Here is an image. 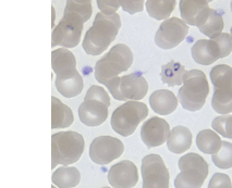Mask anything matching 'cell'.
<instances>
[{
  "mask_svg": "<svg viewBox=\"0 0 232 188\" xmlns=\"http://www.w3.org/2000/svg\"><path fill=\"white\" fill-rule=\"evenodd\" d=\"M120 27L121 20L118 13L113 15H107L103 12L97 13L82 42L85 52L91 56H98L106 51L117 37Z\"/></svg>",
  "mask_w": 232,
  "mask_h": 188,
  "instance_id": "1",
  "label": "cell"
},
{
  "mask_svg": "<svg viewBox=\"0 0 232 188\" xmlns=\"http://www.w3.org/2000/svg\"><path fill=\"white\" fill-rule=\"evenodd\" d=\"M85 141L76 132H60L51 136V169L57 165L68 166L80 160L84 152Z\"/></svg>",
  "mask_w": 232,
  "mask_h": 188,
  "instance_id": "2",
  "label": "cell"
},
{
  "mask_svg": "<svg viewBox=\"0 0 232 188\" xmlns=\"http://www.w3.org/2000/svg\"><path fill=\"white\" fill-rule=\"evenodd\" d=\"M209 93V85L205 73L201 70L186 71L178 99L183 109L195 112L204 107Z\"/></svg>",
  "mask_w": 232,
  "mask_h": 188,
  "instance_id": "3",
  "label": "cell"
},
{
  "mask_svg": "<svg viewBox=\"0 0 232 188\" xmlns=\"http://www.w3.org/2000/svg\"><path fill=\"white\" fill-rule=\"evenodd\" d=\"M133 63V53L126 45L113 46L95 65V78L98 83L106 85L110 79L129 70Z\"/></svg>",
  "mask_w": 232,
  "mask_h": 188,
  "instance_id": "4",
  "label": "cell"
},
{
  "mask_svg": "<svg viewBox=\"0 0 232 188\" xmlns=\"http://www.w3.org/2000/svg\"><path fill=\"white\" fill-rule=\"evenodd\" d=\"M109 107L110 98L107 91L101 86L93 85L78 107V118L86 126H99L107 120Z\"/></svg>",
  "mask_w": 232,
  "mask_h": 188,
  "instance_id": "5",
  "label": "cell"
},
{
  "mask_svg": "<svg viewBox=\"0 0 232 188\" xmlns=\"http://www.w3.org/2000/svg\"><path fill=\"white\" fill-rule=\"evenodd\" d=\"M89 18L85 14L64 8L63 18L54 28L51 35V47L62 46L63 48H74L80 44L83 26Z\"/></svg>",
  "mask_w": 232,
  "mask_h": 188,
  "instance_id": "6",
  "label": "cell"
},
{
  "mask_svg": "<svg viewBox=\"0 0 232 188\" xmlns=\"http://www.w3.org/2000/svg\"><path fill=\"white\" fill-rule=\"evenodd\" d=\"M180 173L175 179L176 188H202L209 172V166L202 156L190 152L179 160Z\"/></svg>",
  "mask_w": 232,
  "mask_h": 188,
  "instance_id": "7",
  "label": "cell"
},
{
  "mask_svg": "<svg viewBox=\"0 0 232 188\" xmlns=\"http://www.w3.org/2000/svg\"><path fill=\"white\" fill-rule=\"evenodd\" d=\"M210 79L214 85L213 109L219 114H229L232 112V68L227 64L214 67Z\"/></svg>",
  "mask_w": 232,
  "mask_h": 188,
  "instance_id": "8",
  "label": "cell"
},
{
  "mask_svg": "<svg viewBox=\"0 0 232 188\" xmlns=\"http://www.w3.org/2000/svg\"><path fill=\"white\" fill-rule=\"evenodd\" d=\"M147 106L140 101H128L117 108L111 115V127L121 136L132 135L137 125L146 119Z\"/></svg>",
  "mask_w": 232,
  "mask_h": 188,
  "instance_id": "9",
  "label": "cell"
},
{
  "mask_svg": "<svg viewBox=\"0 0 232 188\" xmlns=\"http://www.w3.org/2000/svg\"><path fill=\"white\" fill-rule=\"evenodd\" d=\"M105 86L115 100L136 101L143 99L147 93L148 84L141 73H132L122 77L110 79Z\"/></svg>",
  "mask_w": 232,
  "mask_h": 188,
  "instance_id": "10",
  "label": "cell"
},
{
  "mask_svg": "<svg viewBox=\"0 0 232 188\" xmlns=\"http://www.w3.org/2000/svg\"><path fill=\"white\" fill-rule=\"evenodd\" d=\"M141 172L143 188H169L170 174L160 156L153 153L145 157Z\"/></svg>",
  "mask_w": 232,
  "mask_h": 188,
  "instance_id": "11",
  "label": "cell"
},
{
  "mask_svg": "<svg viewBox=\"0 0 232 188\" xmlns=\"http://www.w3.org/2000/svg\"><path fill=\"white\" fill-rule=\"evenodd\" d=\"M188 34V25L179 18H169L160 24L155 35L156 45L161 49H172L179 46Z\"/></svg>",
  "mask_w": 232,
  "mask_h": 188,
  "instance_id": "12",
  "label": "cell"
},
{
  "mask_svg": "<svg viewBox=\"0 0 232 188\" xmlns=\"http://www.w3.org/2000/svg\"><path fill=\"white\" fill-rule=\"evenodd\" d=\"M123 151L124 146L120 139L112 136H99L92 141L88 154L93 162L106 165L118 159Z\"/></svg>",
  "mask_w": 232,
  "mask_h": 188,
  "instance_id": "13",
  "label": "cell"
},
{
  "mask_svg": "<svg viewBox=\"0 0 232 188\" xmlns=\"http://www.w3.org/2000/svg\"><path fill=\"white\" fill-rule=\"evenodd\" d=\"M170 126L166 120L154 117L145 121L141 128V138L147 148L159 147L167 142L170 135Z\"/></svg>",
  "mask_w": 232,
  "mask_h": 188,
  "instance_id": "14",
  "label": "cell"
},
{
  "mask_svg": "<svg viewBox=\"0 0 232 188\" xmlns=\"http://www.w3.org/2000/svg\"><path fill=\"white\" fill-rule=\"evenodd\" d=\"M137 168L130 160L118 162L108 172V182L112 188H133L137 184Z\"/></svg>",
  "mask_w": 232,
  "mask_h": 188,
  "instance_id": "15",
  "label": "cell"
},
{
  "mask_svg": "<svg viewBox=\"0 0 232 188\" xmlns=\"http://www.w3.org/2000/svg\"><path fill=\"white\" fill-rule=\"evenodd\" d=\"M208 3V0H180L181 18L187 25L198 27L210 10Z\"/></svg>",
  "mask_w": 232,
  "mask_h": 188,
  "instance_id": "16",
  "label": "cell"
},
{
  "mask_svg": "<svg viewBox=\"0 0 232 188\" xmlns=\"http://www.w3.org/2000/svg\"><path fill=\"white\" fill-rule=\"evenodd\" d=\"M193 60L202 65H210L217 60L221 59V51L218 44L214 39H199L193 45Z\"/></svg>",
  "mask_w": 232,
  "mask_h": 188,
  "instance_id": "17",
  "label": "cell"
},
{
  "mask_svg": "<svg viewBox=\"0 0 232 188\" xmlns=\"http://www.w3.org/2000/svg\"><path fill=\"white\" fill-rule=\"evenodd\" d=\"M178 98L168 89H159L154 91L149 97L150 108L154 112L160 115H168L175 112L178 107Z\"/></svg>",
  "mask_w": 232,
  "mask_h": 188,
  "instance_id": "18",
  "label": "cell"
},
{
  "mask_svg": "<svg viewBox=\"0 0 232 188\" xmlns=\"http://www.w3.org/2000/svg\"><path fill=\"white\" fill-rule=\"evenodd\" d=\"M51 67L56 76L69 75L77 71L75 57L67 48L56 49L51 52Z\"/></svg>",
  "mask_w": 232,
  "mask_h": 188,
  "instance_id": "19",
  "label": "cell"
},
{
  "mask_svg": "<svg viewBox=\"0 0 232 188\" xmlns=\"http://www.w3.org/2000/svg\"><path fill=\"white\" fill-rule=\"evenodd\" d=\"M192 133L185 126H176L171 129L167 147L172 153L181 154L187 151L192 146Z\"/></svg>",
  "mask_w": 232,
  "mask_h": 188,
  "instance_id": "20",
  "label": "cell"
},
{
  "mask_svg": "<svg viewBox=\"0 0 232 188\" xmlns=\"http://www.w3.org/2000/svg\"><path fill=\"white\" fill-rule=\"evenodd\" d=\"M83 87V78L78 71L69 75L56 76V88L63 97H76L82 92Z\"/></svg>",
  "mask_w": 232,
  "mask_h": 188,
  "instance_id": "21",
  "label": "cell"
},
{
  "mask_svg": "<svg viewBox=\"0 0 232 188\" xmlns=\"http://www.w3.org/2000/svg\"><path fill=\"white\" fill-rule=\"evenodd\" d=\"M74 121L71 109L61 101L51 97V128H67Z\"/></svg>",
  "mask_w": 232,
  "mask_h": 188,
  "instance_id": "22",
  "label": "cell"
},
{
  "mask_svg": "<svg viewBox=\"0 0 232 188\" xmlns=\"http://www.w3.org/2000/svg\"><path fill=\"white\" fill-rule=\"evenodd\" d=\"M51 180L59 188H72L81 182V173L73 166H61L52 173Z\"/></svg>",
  "mask_w": 232,
  "mask_h": 188,
  "instance_id": "23",
  "label": "cell"
},
{
  "mask_svg": "<svg viewBox=\"0 0 232 188\" xmlns=\"http://www.w3.org/2000/svg\"><path fill=\"white\" fill-rule=\"evenodd\" d=\"M196 146L203 153L213 156L220 150L222 140L213 129H203L196 136Z\"/></svg>",
  "mask_w": 232,
  "mask_h": 188,
  "instance_id": "24",
  "label": "cell"
},
{
  "mask_svg": "<svg viewBox=\"0 0 232 188\" xmlns=\"http://www.w3.org/2000/svg\"><path fill=\"white\" fill-rule=\"evenodd\" d=\"M223 27L224 22L222 15L217 10L210 8L206 18L198 26V30L202 34L209 37V39H213L222 33Z\"/></svg>",
  "mask_w": 232,
  "mask_h": 188,
  "instance_id": "25",
  "label": "cell"
},
{
  "mask_svg": "<svg viewBox=\"0 0 232 188\" xmlns=\"http://www.w3.org/2000/svg\"><path fill=\"white\" fill-rule=\"evenodd\" d=\"M185 73V67L180 62L172 60L161 67L160 77L162 83L173 87V86H180L183 84V77Z\"/></svg>",
  "mask_w": 232,
  "mask_h": 188,
  "instance_id": "26",
  "label": "cell"
},
{
  "mask_svg": "<svg viewBox=\"0 0 232 188\" xmlns=\"http://www.w3.org/2000/svg\"><path fill=\"white\" fill-rule=\"evenodd\" d=\"M145 8L155 20H168L176 8V0H146Z\"/></svg>",
  "mask_w": 232,
  "mask_h": 188,
  "instance_id": "27",
  "label": "cell"
},
{
  "mask_svg": "<svg viewBox=\"0 0 232 188\" xmlns=\"http://www.w3.org/2000/svg\"><path fill=\"white\" fill-rule=\"evenodd\" d=\"M214 164L219 169L228 170L232 168V143L222 141V146L217 153L212 156Z\"/></svg>",
  "mask_w": 232,
  "mask_h": 188,
  "instance_id": "28",
  "label": "cell"
},
{
  "mask_svg": "<svg viewBox=\"0 0 232 188\" xmlns=\"http://www.w3.org/2000/svg\"><path fill=\"white\" fill-rule=\"evenodd\" d=\"M213 129L224 138L232 139V115H221L213 121Z\"/></svg>",
  "mask_w": 232,
  "mask_h": 188,
  "instance_id": "29",
  "label": "cell"
},
{
  "mask_svg": "<svg viewBox=\"0 0 232 188\" xmlns=\"http://www.w3.org/2000/svg\"><path fill=\"white\" fill-rule=\"evenodd\" d=\"M218 44L221 51V59L228 57L232 52V36L229 33H221L217 37L213 38Z\"/></svg>",
  "mask_w": 232,
  "mask_h": 188,
  "instance_id": "30",
  "label": "cell"
},
{
  "mask_svg": "<svg viewBox=\"0 0 232 188\" xmlns=\"http://www.w3.org/2000/svg\"><path fill=\"white\" fill-rule=\"evenodd\" d=\"M208 188H232L231 178L224 173H216L210 178Z\"/></svg>",
  "mask_w": 232,
  "mask_h": 188,
  "instance_id": "31",
  "label": "cell"
},
{
  "mask_svg": "<svg viewBox=\"0 0 232 188\" xmlns=\"http://www.w3.org/2000/svg\"><path fill=\"white\" fill-rule=\"evenodd\" d=\"M97 7L100 12L107 15H113L121 7L120 0H97Z\"/></svg>",
  "mask_w": 232,
  "mask_h": 188,
  "instance_id": "32",
  "label": "cell"
},
{
  "mask_svg": "<svg viewBox=\"0 0 232 188\" xmlns=\"http://www.w3.org/2000/svg\"><path fill=\"white\" fill-rule=\"evenodd\" d=\"M120 4L122 10L130 14H135L144 9V0H120Z\"/></svg>",
  "mask_w": 232,
  "mask_h": 188,
  "instance_id": "33",
  "label": "cell"
},
{
  "mask_svg": "<svg viewBox=\"0 0 232 188\" xmlns=\"http://www.w3.org/2000/svg\"><path fill=\"white\" fill-rule=\"evenodd\" d=\"M77 4H82V5H87V4H92V0H71Z\"/></svg>",
  "mask_w": 232,
  "mask_h": 188,
  "instance_id": "34",
  "label": "cell"
},
{
  "mask_svg": "<svg viewBox=\"0 0 232 188\" xmlns=\"http://www.w3.org/2000/svg\"><path fill=\"white\" fill-rule=\"evenodd\" d=\"M230 34H231V36H232V27H231V31H230Z\"/></svg>",
  "mask_w": 232,
  "mask_h": 188,
  "instance_id": "35",
  "label": "cell"
},
{
  "mask_svg": "<svg viewBox=\"0 0 232 188\" xmlns=\"http://www.w3.org/2000/svg\"><path fill=\"white\" fill-rule=\"evenodd\" d=\"M212 1H214V0H208V2H212Z\"/></svg>",
  "mask_w": 232,
  "mask_h": 188,
  "instance_id": "36",
  "label": "cell"
},
{
  "mask_svg": "<svg viewBox=\"0 0 232 188\" xmlns=\"http://www.w3.org/2000/svg\"><path fill=\"white\" fill-rule=\"evenodd\" d=\"M231 11H232V1H231Z\"/></svg>",
  "mask_w": 232,
  "mask_h": 188,
  "instance_id": "37",
  "label": "cell"
},
{
  "mask_svg": "<svg viewBox=\"0 0 232 188\" xmlns=\"http://www.w3.org/2000/svg\"><path fill=\"white\" fill-rule=\"evenodd\" d=\"M51 188H56V187H55V185H52V186H51Z\"/></svg>",
  "mask_w": 232,
  "mask_h": 188,
  "instance_id": "38",
  "label": "cell"
},
{
  "mask_svg": "<svg viewBox=\"0 0 232 188\" xmlns=\"http://www.w3.org/2000/svg\"><path fill=\"white\" fill-rule=\"evenodd\" d=\"M103 188H111V187H103Z\"/></svg>",
  "mask_w": 232,
  "mask_h": 188,
  "instance_id": "39",
  "label": "cell"
}]
</instances>
